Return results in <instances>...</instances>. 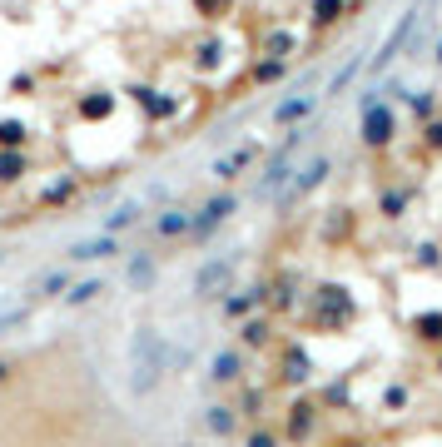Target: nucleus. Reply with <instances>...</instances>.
<instances>
[{
	"instance_id": "1",
	"label": "nucleus",
	"mask_w": 442,
	"mask_h": 447,
	"mask_svg": "<svg viewBox=\"0 0 442 447\" xmlns=\"http://www.w3.org/2000/svg\"><path fill=\"white\" fill-rule=\"evenodd\" d=\"M174 363H184V353H174L170 338H159L154 328H139L130 338V387H134V393H149Z\"/></svg>"
},
{
	"instance_id": "2",
	"label": "nucleus",
	"mask_w": 442,
	"mask_h": 447,
	"mask_svg": "<svg viewBox=\"0 0 442 447\" xmlns=\"http://www.w3.org/2000/svg\"><path fill=\"white\" fill-rule=\"evenodd\" d=\"M229 278H234V259H214V263L199 268L194 294H199V298H214V294H224V289H229Z\"/></svg>"
},
{
	"instance_id": "3",
	"label": "nucleus",
	"mask_w": 442,
	"mask_h": 447,
	"mask_svg": "<svg viewBox=\"0 0 442 447\" xmlns=\"http://www.w3.org/2000/svg\"><path fill=\"white\" fill-rule=\"evenodd\" d=\"M229 214H234V199H229V194H219V199H209V204H204V209L194 214V224H189V234H199V239H204V234H209V229H219V224H224Z\"/></svg>"
},
{
	"instance_id": "4",
	"label": "nucleus",
	"mask_w": 442,
	"mask_h": 447,
	"mask_svg": "<svg viewBox=\"0 0 442 447\" xmlns=\"http://www.w3.org/2000/svg\"><path fill=\"white\" fill-rule=\"evenodd\" d=\"M363 135H368V144H388V135H393V115L382 104H363Z\"/></svg>"
},
{
	"instance_id": "5",
	"label": "nucleus",
	"mask_w": 442,
	"mask_h": 447,
	"mask_svg": "<svg viewBox=\"0 0 442 447\" xmlns=\"http://www.w3.org/2000/svg\"><path fill=\"white\" fill-rule=\"evenodd\" d=\"M249 159H254V144H239L234 154H224V159L214 164V179H234L239 170H249Z\"/></svg>"
},
{
	"instance_id": "6",
	"label": "nucleus",
	"mask_w": 442,
	"mask_h": 447,
	"mask_svg": "<svg viewBox=\"0 0 442 447\" xmlns=\"http://www.w3.org/2000/svg\"><path fill=\"white\" fill-rule=\"evenodd\" d=\"M109 254H115V234H104V239H90V244H75V249H70L75 263H95V259H109Z\"/></svg>"
},
{
	"instance_id": "7",
	"label": "nucleus",
	"mask_w": 442,
	"mask_h": 447,
	"mask_svg": "<svg viewBox=\"0 0 442 447\" xmlns=\"http://www.w3.org/2000/svg\"><path fill=\"white\" fill-rule=\"evenodd\" d=\"M328 170H333V164H328V159H313L308 170H303V174L293 179V199H298V194H308V189H313L318 179H328Z\"/></svg>"
},
{
	"instance_id": "8",
	"label": "nucleus",
	"mask_w": 442,
	"mask_h": 447,
	"mask_svg": "<svg viewBox=\"0 0 442 447\" xmlns=\"http://www.w3.org/2000/svg\"><path fill=\"white\" fill-rule=\"evenodd\" d=\"M130 224H139V204H125V209H115L104 219V234H120V229H130Z\"/></svg>"
},
{
	"instance_id": "9",
	"label": "nucleus",
	"mask_w": 442,
	"mask_h": 447,
	"mask_svg": "<svg viewBox=\"0 0 442 447\" xmlns=\"http://www.w3.org/2000/svg\"><path fill=\"white\" fill-rule=\"evenodd\" d=\"M209 378H214V383H234V378H239V353H219Z\"/></svg>"
},
{
	"instance_id": "10",
	"label": "nucleus",
	"mask_w": 442,
	"mask_h": 447,
	"mask_svg": "<svg viewBox=\"0 0 442 447\" xmlns=\"http://www.w3.org/2000/svg\"><path fill=\"white\" fill-rule=\"evenodd\" d=\"M189 224H194V214H164V219H159V234L179 239V234H189Z\"/></svg>"
},
{
	"instance_id": "11",
	"label": "nucleus",
	"mask_w": 442,
	"mask_h": 447,
	"mask_svg": "<svg viewBox=\"0 0 442 447\" xmlns=\"http://www.w3.org/2000/svg\"><path fill=\"white\" fill-rule=\"evenodd\" d=\"M95 294H99V278H85V284H70V294H65V298H70V303H90Z\"/></svg>"
},
{
	"instance_id": "12",
	"label": "nucleus",
	"mask_w": 442,
	"mask_h": 447,
	"mask_svg": "<svg viewBox=\"0 0 442 447\" xmlns=\"http://www.w3.org/2000/svg\"><path fill=\"white\" fill-rule=\"evenodd\" d=\"M149 278H154V263H149V259L139 254V259L130 263V284H139V289H144V284H149Z\"/></svg>"
},
{
	"instance_id": "13",
	"label": "nucleus",
	"mask_w": 442,
	"mask_h": 447,
	"mask_svg": "<svg viewBox=\"0 0 442 447\" xmlns=\"http://www.w3.org/2000/svg\"><path fill=\"white\" fill-rule=\"evenodd\" d=\"M338 6L343 0H313V20L323 25V20H338Z\"/></svg>"
},
{
	"instance_id": "14",
	"label": "nucleus",
	"mask_w": 442,
	"mask_h": 447,
	"mask_svg": "<svg viewBox=\"0 0 442 447\" xmlns=\"http://www.w3.org/2000/svg\"><path fill=\"white\" fill-rule=\"evenodd\" d=\"M209 427H214V432H229V427H234L229 408H209Z\"/></svg>"
},
{
	"instance_id": "15",
	"label": "nucleus",
	"mask_w": 442,
	"mask_h": 447,
	"mask_svg": "<svg viewBox=\"0 0 442 447\" xmlns=\"http://www.w3.org/2000/svg\"><path fill=\"white\" fill-rule=\"evenodd\" d=\"M254 303H258V289H249L244 298H229V313H249Z\"/></svg>"
},
{
	"instance_id": "16",
	"label": "nucleus",
	"mask_w": 442,
	"mask_h": 447,
	"mask_svg": "<svg viewBox=\"0 0 442 447\" xmlns=\"http://www.w3.org/2000/svg\"><path fill=\"white\" fill-rule=\"evenodd\" d=\"M25 318H30V308H11V313H0V333L15 328V323H25Z\"/></svg>"
},
{
	"instance_id": "17",
	"label": "nucleus",
	"mask_w": 442,
	"mask_h": 447,
	"mask_svg": "<svg viewBox=\"0 0 442 447\" xmlns=\"http://www.w3.org/2000/svg\"><path fill=\"white\" fill-rule=\"evenodd\" d=\"M0 179H20V159H15V154H11V159L0 154Z\"/></svg>"
},
{
	"instance_id": "18",
	"label": "nucleus",
	"mask_w": 442,
	"mask_h": 447,
	"mask_svg": "<svg viewBox=\"0 0 442 447\" xmlns=\"http://www.w3.org/2000/svg\"><path fill=\"white\" fill-rule=\"evenodd\" d=\"M417 328L427 333V338H442V318H417Z\"/></svg>"
},
{
	"instance_id": "19",
	"label": "nucleus",
	"mask_w": 442,
	"mask_h": 447,
	"mask_svg": "<svg viewBox=\"0 0 442 447\" xmlns=\"http://www.w3.org/2000/svg\"><path fill=\"white\" fill-rule=\"evenodd\" d=\"M0 144H20V125H0Z\"/></svg>"
},
{
	"instance_id": "20",
	"label": "nucleus",
	"mask_w": 442,
	"mask_h": 447,
	"mask_svg": "<svg viewBox=\"0 0 442 447\" xmlns=\"http://www.w3.org/2000/svg\"><path fill=\"white\" fill-rule=\"evenodd\" d=\"M65 278H70V273H45V278H40V284H35V289H60V284H65Z\"/></svg>"
},
{
	"instance_id": "21",
	"label": "nucleus",
	"mask_w": 442,
	"mask_h": 447,
	"mask_svg": "<svg viewBox=\"0 0 442 447\" xmlns=\"http://www.w3.org/2000/svg\"><path fill=\"white\" fill-rule=\"evenodd\" d=\"M249 447H279V442H273L268 432H254V437H249Z\"/></svg>"
},
{
	"instance_id": "22",
	"label": "nucleus",
	"mask_w": 442,
	"mask_h": 447,
	"mask_svg": "<svg viewBox=\"0 0 442 447\" xmlns=\"http://www.w3.org/2000/svg\"><path fill=\"white\" fill-rule=\"evenodd\" d=\"M432 144H442V125H432Z\"/></svg>"
},
{
	"instance_id": "23",
	"label": "nucleus",
	"mask_w": 442,
	"mask_h": 447,
	"mask_svg": "<svg viewBox=\"0 0 442 447\" xmlns=\"http://www.w3.org/2000/svg\"><path fill=\"white\" fill-rule=\"evenodd\" d=\"M199 6H204V11H214V6H219V0H199Z\"/></svg>"
},
{
	"instance_id": "24",
	"label": "nucleus",
	"mask_w": 442,
	"mask_h": 447,
	"mask_svg": "<svg viewBox=\"0 0 442 447\" xmlns=\"http://www.w3.org/2000/svg\"><path fill=\"white\" fill-rule=\"evenodd\" d=\"M437 60H442V40H437Z\"/></svg>"
},
{
	"instance_id": "25",
	"label": "nucleus",
	"mask_w": 442,
	"mask_h": 447,
	"mask_svg": "<svg viewBox=\"0 0 442 447\" xmlns=\"http://www.w3.org/2000/svg\"><path fill=\"white\" fill-rule=\"evenodd\" d=\"M0 378H6V368H0Z\"/></svg>"
},
{
	"instance_id": "26",
	"label": "nucleus",
	"mask_w": 442,
	"mask_h": 447,
	"mask_svg": "<svg viewBox=\"0 0 442 447\" xmlns=\"http://www.w3.org/2000/svg\"><path fill=\"white\" fill-rule=\"evenodd\" d=\"M0 259H6V254H0Z\"/></svg>"
},
{
	"instance_id": "27",
	"label": "nucleus",
	"mask_w": 442,
	"mask_h": 447,
	"mask_svg": "<svg viewBox=\"0 0 442 447\" xmlns=\"http://www.w3.org/2000/svg\"><path fill=\"white\" fill-rule=\"evenodd\" d=\"M184 447H189V442H184Z\"/></svg>"
}]
</instances>
